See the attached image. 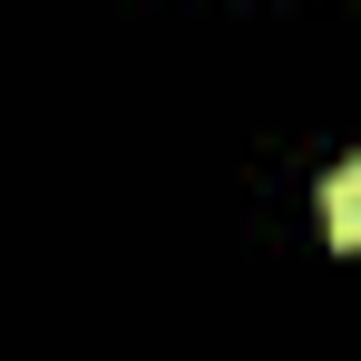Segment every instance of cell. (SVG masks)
<instances>
[{
    "label": "cell",
    "mask_w": 361,
    "mask_h": 361,
    "mask_svg": "<svg viewBox=\"0 0 361 361\" xmlns=\"http://www.w3.org/2000/svg\"><path fill=\"white\" fill-rule=\"evenodd\" d=\"M322 235L342 244V254H361V166H332L322 176Z\"/></svg>",
    "instance_id": "1"
}]
</instances>
